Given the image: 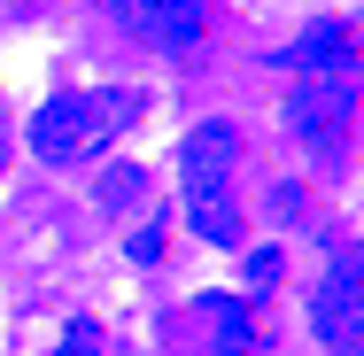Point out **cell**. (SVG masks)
I'll use <instances>...</instances> for the list:
<instances>
[{
    "instance_id": "obj_9",
    "label": "cell",
    "mask_w": 364,
    "mask_h": 356,
    "mask_svg": "<svg viewBox=\"0 0 364 356\" xmlns=\"http://www.w3.org/2000/svg\"><path fill=\"white\" fill-rule=\"evenodd\" d=\"M210 325H218V356H248L256 333H248V294H202Z\"/></svg>"
},
{
    "instance_id": "obj_13",
    "label": "cell",
    "mask_w": 364,
    "mask_h": 356,
    "mask_svg": "<svg viewBox=\"0 0 364 356\" xmlns=\"http://www.w3.org/2000/svg\"><path fill=\"white\" fill-rule=\"evenodd\" d=\"M0 171H8V101H0Z\"/></svg>"
},
{
    "instance_id": "obj_7",
    "label": "cell",
    "mask_w": 364,
    "mask_h": 356,
    "mask_svg": "<svg viewBox=\"0 0 364 356\" xmlns=\"http://www.w3.org/2000/svg\"><path fill=\"white\" fill-rule=\"evenodd\" d=\"M147 194H155V171H147V163H109V171L93 178V210L101 217H132Z\"/></svg>"
},
{
    "instance_id": "obj_2",
    "label": "cell",
    "mask_w": 364,
    "mask_h": 356,
    "mask_svg": "<svg viewBox=\"0 0 364 356\" xmlns=\"http://www.w3.org/2000/svg\"><path fill=\"white\" fill-rule=\"evenodd\" d=\"M349 109H357V77H294L287 85V132L310 155H341Z\"/></svg>"
},
{
    "instance_id": "obj_4",
    "label": "cell",
    "mask_w": 364,
    "mask_h": 356,
    "mask_svg": "<svg viewBox=\"0 0 364 356\" xmlns=\"http://www.w3.org/2000/svg\"><path fill=\"white\" fill-rule=\"evenodd\" d=\"M109 16L155 55H194L210 31V0H109Z\"/></svg>"
},
{
    "instance_id": "obj_5",
    "label": "cell",
    "mask_w": 364,
    "mask_h": 356,
    "mask_svg": "<svg viewBox=\"0 0 364 356\" xmlns=\"http://www.w3.org/2000/svg\"><path fill=\"white\" fill-rule=\"evenodd\" d=\"M232 163H240V124L232 117H202L178 140V186L186 194H225L232 186Z\"/></svg>"
},
{
    "instance_id": "obj_1",
    "label": "cell",
    "mask_w": 364,
    "mask_h": 356,
    "mask_svg": "<svg viewBox=\"0 0 364 356\" xmlns=\"http://www.w3.org/2000/svg\"><path fill=\"white\" fill-rule=\"evenodd\" d=\"M124 124H140V93H132V85L55 93V101L31 109V155H39V163H93Z\"/></svg>"
},
{
    "instance_id": "obj_3",
    "label": "cell",
    "mask_w": 364,
    "mask_h": 356,
    "mask_svg": "<svg viewBox=\"0 0 364 356\" xmlns=\"http://www.w3.org/2000/svg\"><path fill=\"white\" fill-rule=\"evenodd\" d=\"M310 333L326 349H357L364 341V240L341 248L333 271L318 279V294H310Z\"/></svg>"
},
{
    "instance_id": "obj_10",
    "label": "cell",
    "mask_w": 364,
    "mask_h": 356,
    "mask_svg": "<svg viewBox=\"0 0 364 356\" xmlns=\"http://www.w3.org/2000/svg\"><path fill=\"white\" fill-rule=\"evenodd\" d=\"M240 279H248V294H264V286L287 279V248H248V264H240Z\"/></svg>"
},
{
    "instance_id": "obj_14",
    "label": "cell",
    "mask_w": 364,
    "mask_h": 356,
    "mask_svg": "<svg viewBox=\"0 0 364 356\" xmlns=\"http://www.w3.org/2000/svg\"><path fill=\"white\" fill-rule=\"evenodd\" d=\"M326 356H364V341H357V349H326Z\"/></svg>"
},
{
    "instance_id": "obj_6",
    "label": "cell",
    "mask_w": 364,
    "mask_h": 356,
    "mask_svg": "<svg viewBox=\"0 0 364 356\" xmlns=\"http://www.w3.org/2000/svg\"><path fill=\"white\" fill-rule=\"evenodd\" d=\"M294 77H357L364 70V23H310L287 47Z\"/></svg>"
},
{
    "instance_id": "obj_12",
    "label": "cell",
    "mask_w": 364,
    "mask_h": 356,
    "mask_svg": "<svg viewBox=\"0 0 364 356\" xmlns=\"http://www.w3.org/2000/svg\"><path fill=\"white\" fill-rule=\"evenodd\" d=\"M124 256H132V264H155V256H163V217H147L140 232L124 240Z\"/></svg>"
},
{
    "instance_id": "obj_8",
    "label": "cell",
    "mask_w": 364,
    "mask_h": 356,
    "mask_svg": "<svg viewBox=\"0 0 364 356\" xmlns=\"http://www.w3.org/2000/svg\"><path fill=\"white\" fill-rule=\"evenodd\" d=\"M186 225H194L210 248H240V210H232V194H186Z\"/></svg>"
},
{
    "instance_id": "obj_11",
    "label": "cell",
    "mask_w": 364,
    "mask_h": 356,
    "mask_svg": "<svg viewBox=\"0 0 364 356\" xmlns=\"http://www.w3.org/2000/svg\"><path fill=\"white\" fill-rule=\"evenodd\" d=\"M55 356H101V325H93V318H70L63 341H55Z\"/></svg>"
}]
</instances>
